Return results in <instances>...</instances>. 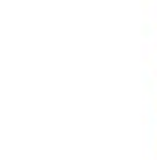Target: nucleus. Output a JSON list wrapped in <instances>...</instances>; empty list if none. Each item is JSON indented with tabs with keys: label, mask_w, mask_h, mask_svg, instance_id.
Segmentation results:
<instances>
[]
</instances>
